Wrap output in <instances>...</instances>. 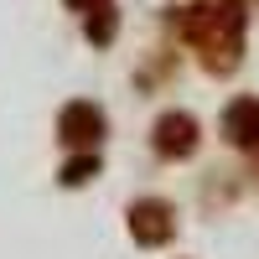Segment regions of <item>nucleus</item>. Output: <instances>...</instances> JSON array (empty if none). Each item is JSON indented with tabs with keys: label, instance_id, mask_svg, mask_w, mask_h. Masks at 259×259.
Returning a JSON list of instances; mask_svg holds the SVG:
<instances>
[{
	"label": "nucleus",
	"instance_id": "f257e3e1",
	"mask_svg": "<svg viewBox=\"0 0 259 259\" xmlns=\"http://www.w3.org/2000/svg\"><path fill=\"white\" fill-rule=\"evenodd\" d=\"M177 31L207 73H233L244 62L249 11H244V0H187L177 16Z\"/></svg>",
	"mask_w": 259,
	"mask_h": 259
},
{
	"label": "nucleus",
	"instance_id": "f03ea898",
	"mask_svg": "<svg viewBox=\"0 0 259 259\" xmlns=\"http://www.w3.org/2000/svg\"><path fill=\"white\" fill-rule=\"evenodd\" d=\"M104 130H109V124H104V109L89 104V99H73L68 109L57 114V140L68 150H99Z\"/></svg>",
	"mask_w": 259,
	"mask_h": 259
},
{
	"label": "nucleus",
	"instance_id": "7ed1b4c3",
	"mask_svg": "<svg viewBox=\"0 0 259 259\" xmlns=\"http://www.w3.org/2000/svg\"><path fill=\"white\" fill-rule=\"evenodd\" d=\"M197 119H192L187 109H171V114H161L156 119V130H150V145H156V156H166V161H187L192 150H197Z\"/></svg>",
	"mask_w": 259,
	"mask_h": 259
},
{
	"label": "nucleus",
	"instance_id": "20e7f679",
	"mask_svg": "<svg viewBox=\"0 0 259 259\" xmlns=\"http://www.w3.org/2000/svg\"><path fill=\"white\" fill-rule=\"evenodd\" d=\"M130 233H135V244H145V249L171 244V233H177V212H171V202L140 197L135 207H130Z\"/></svg>",
	"mask_w": 259,
	"mask_h": 259
},
{
	"label": "nucleus",
	"instance_id": "39448f33",
	"mask_svg": "<svg viewBox=\"0 0 259 259\" xmlns=\"http://www.w3.org/2000/svg\"><path fill=\"white\" fill-rule=\"evenodd\" d=\"M223 140L239 150H259V99H233L223 109Z\"/></svg>",
	"mask_w": 259,
	"mask_h": 259
},
{
	"label": "nucleus",
	"instance_id": "423d86ee",
	"mask_svg": "<svg viewBox=\"0 0 259 259\" xmlns=\"http://www.w3.org/2000/svg\"><path fill=\"white\" fill-rule=\"evenodd\" d=\"M78 16H89V41H109L114 36V0H68Z\"/></svg>",
	"mask_w": 259,
	"mask_h": 259
},
{
	"label": "nucleus",
	"instance_id": "0eeeda50",
	"mask_svg": "<svg viewBox=\"0 0 259 259\" xmlns=\"http://www.w3.org/2000/svg\"><path fill=\"white\" fill-rule=\"evenodd\" d=\"M94 171H99V150H78V161L62 171V182H68V187H78V182H89Z\"/></svg>",
	"mask_w": 259,
	"mask_h": 259
}]
</instances>
